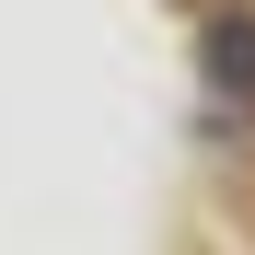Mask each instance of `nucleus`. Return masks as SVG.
Here are the masks:
<instances>
[{
	"label": "nucleus",
	"mask_w": 255,
	"mask_h": 255,
	"mask_svg": "<svg viewBox=\"0 0 255 255\" xmlns=\"http://www.w3.org/2000/svg\"><path fill=\"white\" fill-rule=\"evenodd\" d=\"M209 93L255 116V12H209Z\"/></svg>",
	"instance_id": "1"
},
{
	"label": "nucleus",
	"mask_w": 255,
	"mask_h": 255,
	"mask_svg": "<svg viewBox=\"0 0 255 255\" xmlns=\"http://www.w3.org/2000/svg\"><path fill=\"white\" fill-rule=\"evenodd\" d=\"M174 12H232V0H174Z\"/></svg>",
	"instance_id": "2"
}]
</instances>
